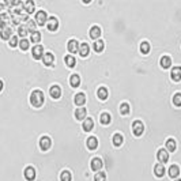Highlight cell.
I'll use <instances>...</instances> for the list:
<instances>
[{
	"mask_svg": "<svg viewBox=\"0 0 181 181\" xmlns=\"http://www.w3.org/2000/svg\"><path fill=\"white\" fill-rule=\"evenodd\" d=\"M29 67H38V63L30 61L15 50H7L4 46H0V76L4 83H11L19 72L25 71Z\"/></svg>",
	"mask_w": 181,
	"mask_h": 181,
	"instance_id": "cell-1",
	"label": "cell"
},
{
	"mask_svg": "<svg viewBox=\"0 0 181 181\" xmlns=\"http://www.w3.org/2000/svg\"><path fill=\"white\" fill-rule=\"evenodd\" d=\"M29 101H30V105L33 108L40 109V108H42L44 104H45V94H44L41 90H38V89H34V90L30 93Z\"/></svg>",
	"mask_w": 181,
	"mask_h": 181,
	"instance_id": "cell-2",
	"label": "cell"
},
{
	"mask_svg": "<svg viewBox=\"0 0 181 181\" xmlns=\"http://www.w3.org/2000/svg\"><path fill=\"white\" fill-rule=\"evenodd\" d=\"M86 148L90 151L91 158H93V151H95L98 148V139L94 135L87 136V139H86Z\"/></svg>",
	"mask_w": 181,
	"mask_h": 181,
	"instance_id": "cell-3",
	"label": "cell"
},
{
	"mask_svg": "<svg viewBox=\"0 0 181 181\" xmlns=\"http://www.w3.org/2000/svg\"><path fill=\"white\" fill-rule=\"evenodd\" d=\"M38 147H40V150L42 152L50 150V147H52V139L49 136H41L40 140H38Z\"/></svg>",
	"mask_w": 181,
	"mask_h": 181,
	"instance_id": "cell-4",
	"label": "cell"
},
{
	"mask_svg": "<svg viewBox=\"0 0 181 181\" xmlns=\"http://www.w3.org/2000/svg\"><path fill=\"white\" fill-rule=\"evenodd\" d=\"M61 98V87L59 85H53L50 86L49 89V100H55V101H59ZM50 102V101H49ZM46 102V104H49Z\"/></svg>",
	"mask_w": 181,
	"mask_h": 181,
	"instance_id": "cell-5",
	"label": "cell"
},
{
	"mask_svg": "<svg viewBox=\"0 0 181 181\" xmlns=\"http://www.w3.org/2000/svg\"><path fill=\"white\" fill-rule=\"evenodd\" d=\"M155 158H157V161L162 165L167 163V162H169V151H167L166 148H159V150L157 151Z\"/></svg>",
	"mask_w": 181,
	"mask_h": 181,
	"instance_id": "cell-6",
	"label": "cell"
},
{
	"mask_svg": "<svg viewBox=\"0 0 181 181\" xmlns=\"http://www.w3.org/2000/svg\"><path fill=\"white\" fill-rule=\"evenodd\" d=\"M46 30L50 31V33H55V31L59 30V19H57L56 17L48 18V21H46Z\"/></svg>",
	"mask_w": 181,
	"mask_h": 181,
	"instance_id": "cell-7",
	"label": "cell"
},
{
	"mask_svg": "<svg viewBox=\"0 0 181 181\" xmlns=\"http://www.w3.org/2000/svg\"><path fill=\"white\" fill-rule=\"evenodd\" d=\"M37 177V171L33 166H26L23 169V179L26 181H34Z\"/></svg>",
	"mask_w": 181,
	"mask_h": 181,
	"instance_id": "cell-8",
	"label": "cell"
},
{
	"mask_svg": "<svg viewBox=\"0 0 181 181\" xmlns=\"http://www.w3.org/2000/svg\"><path fill=\"white\" fill-rule=\"evenodd\" d=\"M93 129H95V123L91 117H86L82 121V131L83 132H91Z\"/></svg>",
	"mask_w": 181,
	"mask_h": 181,
	"instance_id": "cell-9",
	"label": "cell"
},
{
	"mask_svg": "<svg viewBox=\"0 0 181 181\" xmlns=\"http://www.w3.org/2000/svg\"><path fill=\"white\" fill-rule=\"evenodd\" d=\"M101 36H102V30H101V27L98 26V25H93V26L90 27V30H89V37H90L93 41H95V40H98Z\"/></svg>",
	"mask_w": 181,
	"mask_h": 181,
	"instance_id": "cell-10",
	"label": "cell"
},
{
	"mask_svg": "<svg viewBox=\"0 0 181 181\" xmlns=\"http://www.w3.org/2000/svg\"><path fill=\"white\" fill-rule=\"evenodd\" d=\"M44 46L41 45V44H37L36 46H33V49H31V57H33L34 60H40V59H42V56H44Z\"/></svg>",
	"mask_w": 181,
	"mask_h": 181,
	"instance_id": "cell-11",
	"label": "cell"
},
{
	"mask_svg": "<svg viewBox=\"0 0 181 181\" xmlns=\"http://www.w3.org/2000/svg\"><path fill=\"white\" fill-rule=\"evenodd\" d=\"M170 79L176 83L181 82V65H174L170 71Z\"/></svg>",
	"mask_w": 181,
	"mask_h": 181,
	"instance_id": "cell-12",
	"label": "cell"
},
{
	"mask_svg": "<svg viewBox=\"0 0 181 181\" xmlns=\"http://www.w3.org/2000/svg\"><path fill=\"white\" fill-rule=\"evenodd\" d=\"M86 117H87V109L85 106H79L74 112V119L76 121H83Z\"/></svg>",
	"mask_w": 181,
	"mask_h": 181,
	"instance_id": "cell-13",
	"label": "cell"
},
{
	"mask_svg": "<svg viewBox=\"0 0 181 181\" xmlns=\"http://www.w3.org/2000/svg\"><path fill=\"white\" fill-rule=\"evenodd\" d=\"M46 21H48L46 11H44V10H40V11L36 12V23L37 25H40V26H44V25H46Z\"/></svg>",
	"mask_w": 181,
	"mask_h": 181,
	"instance_id": "cell-14",
	"label": "cell"
},
{
	"mask_svg": "<svg viewBox=\"0 0 181 181\" xmlns=\"http://www.w3.org/2000/svg\"><path fill=\"white\" fill-rule=\"evenodd\" d=\"M42 64H44V67H46V68H49V67H52L53 64H55V56H53V53H50V52H44Z\"/></svg>",
	"mask_w": 181,
	"mask_h": 181,
	"instance_id": "cell-15",
	"label": "cell"
},
{
	"mask_svg": "<svg viewBox=\"0 0 181 181\" xmlns=\"http://www.w3.org/2000/svg\"><path fill=\"white\" fill-rule=\"evenodd\" d=\"M104 167V162L102 159H101L100 157H94V158H91V161H90V169L93 170V171H98V170H101Z\"/></svg>",
	"mask_w": 181,
	"mask_h": 181,
	"instance_id": "cell-16",
	"label": "cell"
},
{
	"mask_svg": "<svg viewBox=\"0 0 181 181\" xmlns=\"http://www.w3.org/2000/svg\"><path fill=\"white\" fill-rule=\"evenodd\" d=\"M97 98L101 101V102L106 101L108 98H109V90H108V87H105V86H100V87L97 89Z\"/></svg>",
	"mask_w": 181,
	"mask_h": 181,
	"instance_id": "cell-17",
	"label": "cell"
},
{
	"mask_svg": "<svg viewBox=\"0 0 181 181\" xmlns=\"http://www.w3.org/2000/svg\"><path fill=\"white\" fill-rule=\"evenodd\" d=\"M180 173H181L180 166H179V165H176V163H171L170 166H169V169H167L169 180H170V179H179V177H180Z\"/></svg>",
	"mask_w": 181,
	"mask_h": 181,
	"instance_id": "cell-18",
	"label": "cell"
},
{
	"mask_svg": "<svg viewBox=\"0 0 181 181\" xmlns=\"http://www.w3.org/2000/svg\"><path fill=\"white\" fill-rule=\"evenodd\" d=\"M72 101H74V104L76 106H83L86 104V101H87V98H86V94L82 93V91H79V93H75L74 94V98H72Z\"/></svg>",
	"mask_w": 181,
	"mask_h": 181,
	"instance_id": "cell-19",
	"label": "cell"
},
{
	"mask_svg": "<svg viewBox=\"0 0 181 181\" xmlns=\"http://www.w3.org/2000/svg\"><path fill=\"white\" fill-rule=\"evenodd\" d=\"M78 53L82 59H86L90 55V45L87 42H81L79 44V49H78Z\"/></svg>",
	"mask_w": 181,
	"mask_h": 181,
	"instance_id": "cell-20",
	"label": "cell"
},
{
	"mask_svg": "<svg viewBox=\"0 0 181 181\" xmlns=\"http://www.w3.org/2000/svg\"><path fill=\"white\" fill-rule=\"evenodd\" d=\"M78 49H79L78 40H75V38L68 40V42H67V50H68L71 55H75V53H78Z\"/></svg>",
	"mask_w": 181,
	"mask_h": 181,
	"instance_id": "cell-21",
	"label": "cell"
},
{
	"mask_svg": "<svg viewBox=\"0 0 181 181\" xmlns=\"http://www.w3.org/2000/svg\"><path fill=\"white\" fill-rule=\"evenodd\" d=\"M171 64H173V60H171V57L169 55H163L159 59V65L162 69H169Z\"/></svg>",
	"mask_w": 181,
	"mask_h": 181,
	"instance_id": "cell-22",
	"label": "cell"
},
{
	"mask_svg": "<svg viewBox=\"0 0 181 181\" xmlns=\"http://www.w3.org/2000/svg\"><path fill=\"white\" fill-rule=\"evenodd\" d=\"M68 85H69V89H71V90L72 89H78L79 86H81V76L78 74H72L68 79Z\"/></svg>",
	"mask_w": 181,
	"mask_h": 181,
	"instance_id": "cell-23",
	"label": "cell"
},
{
	"mask_svg": "<svg viewBox=\"0 0 181 181\" xmlns=\"http://www.w3.org/2000/svg\"><path fill=\"white\" fill-rule=\"evenodd\" d=\"M165 173H166V170H165L163 165L159 163V162H157V163L154 165V174H155V177H158V179H163Z\"/></svg>",
	"mask_w": 181,
	"mask_h": 181,
	"instance_id": "cell-24",
	"label": "cell"
},
{
	"mask_svg": "<svg viewBox=\"0 0 181 181\" xmlns=\"http://www.w3.org/2000/svg\"><path fill=\"white\" fill-rule=\"evenodd\" d=\"M23 10L26 14H33L34 11H36V3H34V0H26V2L23 3Z\"/></svg>",
	"mask_w": 181,
	"mask_h": 181,
	"instance_id": "cell-25",
	"label": "cell"
},
{
	"mask_svg": "<svg viewBox=\"0 0 181 181\" xmlns=\"http://www.w3.org/2000/svg\"><path fill=\"white\" fill-rule=\"evenodd\" d=\"M165 148H166L170 154H174V152L177 151V142L174 140V139H167V140L165 142Z\"/></svg>",
	"mask_w": 181,
	"mask_h": 181,
	"instance_id": "cell-26",
	"label": "cell"
},
{
	"mask_svg": "<svg viewBox=\"0 0 181 181\" xmlns=\"http://www.w3.org/2000/svg\"><path fill=\"white\" fill-rule=\"evenodd\" d=\"M104 49H105V41L104 40H95L93 41V50L95 53H101V52H104Z\"/></svg>",
	"mask_w": 181,
	"mask_h": 181,
	"instance_id": "cell-27",
	"label": "cell"
},
{
	"mask_svg": "<svg viewBox=\"0 0 181 181\" xmlns=\"http://www.w3.org/2000/svg\"><path fill=\"white\" fill-rule=\"evenodd\" d=\"M139 50H140V53H142V55H144V56L150 55V52H151L150 42H148V41H143L140 45H139Z\"/></svg>",
	"mask_w": 181,
	"mask_h": 181,
	"instance_id": "cell-28",
	"label": "cell"
},
{
	"mask_svg": "<svg viewBox=\"0 0 181 181\" xmlns=\"http://www.w3.org/2000/svg\"><path fill=\"white\" fill-rule=\"evenodd\" d=\"M64 64L68 67L69 69L75 68V65H76V59L74 57V55H65V56H64Z\"/></svg>",
	"mask_w": 181,
	"mask_h": 181,
	"instance_id": "cell-29",
	"label": "cell"
},
{
	"mask_svg": "<svg viewBox=\"0 0 181 181\" xmlns=\"http://www.w3.org/2000/svg\"><path fill=\"white\" fill-rule=\"evenodd\" d=\"M12 36V29L11 27H4V29H2V31H0V38H2L3 41H7L10 40Z\"/></svg>",
	"mask_w": 181,
	"mask_h": 181,
	"instance_id": "cell-30",
	"label": "cell"
},
{
	"mask_svg": "<svg viewBox=\"0 0 181 181\" xmlns=\"http://www.w3.org/2000/svg\"><path fill=\"white\" fill-rule=\"evenodd\" d=\"M10 18H11V15H8L7 12H3V14L0 15V29L7 27V23L10 22Z\"/></svg>",
	"mask_w": 181,
	"mask_h": 181,
	"instance_id": "cell-31",
	"label": "cell"
},
{
	"mask_svg": "<svg viewBox=\"0 0 181 181\" xmlns=\"http://www.w3.org/2000/svg\"><path fill=\"white\" fill-rule=\"evenodd\" d=\"M41 40H42V36H41V31L36 30L34 33H31L30 36V41L33 44H41Z\"/></svg>",
	"mask_w": 181,
	"mask_h": 181,
	"instance_id": "cell-32",
	"label": "cell"
},
{
	"mask_svg": "<svg viewBox=\"0 0 181 181\" xmlns=\"http://www.w3.org/2000/svg\"><path fill=\"white\" fill-rule=\"evenodd\" d=\"M60 181H72V174L69 170H63L60 173Z\"/></svg>",
	"mask_w": 181,
	"mask_h": 181,
	"instance_id": "cell-33",
	"label": "cell"
},
{
	"mask_svg": "<svg viewBox=\"0 0 181 181\" xmlns=\"http://www.w3.org/2000/svg\"><path fill=\"white\" fill-rule=\"evenodd\" d=\"M26 29H27L29 33H34V31H36V29H37L36 21H31V19H29V21L26 22Z\"/></svg>",
	"mask_w": 181,
	"mask_h": 181,
	"instance_id": "cell-34",
	"label": "cell"
},
{
	"mask_svg": "<svg viewBox=\"0 0 181 181\" xmlns=\"http://www.w3.org/2000/svg\"><path fill=\"white\" fill-rule=\"evenodd\" d=\"M94 181H106V173L102 170L95 171L94 174Z\"/></svg>",
	"mask_w": 181,
	"mask_h": 181,
	"instance_id": "cell-35",
	"label": "cell"
},
{
	"mask_svg": "<svg viewBox=\"0 0 181 181\" xmlns=\"http://www.w3.org/2000/svg\"><path fill=\"white\" fill-rule=\"evenodd\" d=\"M171 102L176 108H181V93H176L171 97Z\"/></svg>",
	"mask_w": 181,
	"mask_h": 181,
	"instance_id": "cell-36",
	"label": "cell"
},
{
	"mask_svg": "<svg viewBox=\"0 0 181 181\" xmlns=\"http://www.w3.org/2000/svg\"><path fill=\"white\" fill-rule=\"evenodd\" d=\"M19 48H21L22 52H26V50L29 49V46H30V42H29V40H26V38H23V40L19 41Z\"/></svg>",
	"mask_w": 181,
	"mask_h": 181,
	"instance_id": "cell-37",
	"label": "cell"
},
{
	"mask_svg": "<svg viewBox=\"0 0 181 181\" xmlns=\"http://www.w3.org/2000/svg\"><path fill=\"white\" fill-rule=\"evenodd\" d=\"M19 44V41H18V36H11V38L8 40V45L11 49H14L15 46H17Z\"/></svg>",
	"mask_w": 181,
	"mask_h": 181,
	"instance_id": "cell-38",
	"label": "cell"
},
{
	"mask_svg": "<svg viewBox=\"0 0 181 181\" xmlns=\"http://www.w3.org/2000/svg\"><path fill=\"white\" fill-rule=\"evenodd\" d=\"M27 33H29V31H27L26 26H19V27H18V36H19V37L25 38V37L27 36Z\"/></svg>",
	"mask_w": 181,
	"mask_h": 181,
	"instance_id": "cell-39",
	"label": "cell"
},
{
	"mask_svg": "<svg viewBox=\"0 0 181 181\" xmlns=\"http://www.w3.org/2000/svg\"><path fill=\"white\" fill-rule=\"evenodd\" d=\"M10 21H11V23L14 25V26H18V25L21 23V17H19V15H11Z\"/></svg>",
	"mask_w": 181,
	"mask_h": 181,
	"instance_id": "cell-40",
	"label": "cell"
},
{
	"mask_svg": "<svg viewBox=\"0 0 181 181\" xmlns=\"http://www.w3.org/2000/svg\"><path fill=\"white\" fill-rule=\"evenodd\" d=\"M17 2H18V0H4V4H6V7H7V8H12Z\"/></svg>",
	"mask_w": 181,
	"mask_h": 181,
	"instance_id": "cell-41",
	"label": "cell"
},
{
	"mask_svg": "<svg viewBox=\"0 0 181 181\" xmlns=\"http://www.w3.org/2000/svg\"><path fill=\"white\" fill-rule=\"evenodd\" d=\"M6 8H7V7H6V4H4V3H0V15H2L3 12L6 11Z\"/></svg>",
	"mask_w": 181,
	"mask_h": 181,
	"instance_id": "cell-42",
	"label": "cell"
},
{
	"mask_svg": "<svg viewBox=\"0 0 181 181\" xmlns=\"http://www.w3.org/2000/svg\"><path fill=\"white\" fill-rule=\"evenodd\" d=\"M3 90H4V82H3L2 79H0V93H2Z\"/></svg>",
	"mask_w": 181,
	"mask_h": 181,
	"instance_id": "cell-43",
	"label": "cell"
},
{
	"mask_svg": "<svg viewBox=\"0 0 181 181\" xmlns=\"http://www.w3.org/2000/svg\"><path fill=\"white\" fill-rule=\"evenodd\" d=\"M91 2H93V0H82V3H83V4H90Z\"/></svg>",
	"mask_w": 181,
	"mask_h": 181,
	"instance_id": "cell-44",
	"label": "cell"
},
{
	"mask_svg": "<svg viewBox=\"0 0 181 181\" xmlns=\"http://www.w3.org/2000/svg\"><path fill=\"white\" fill-rule=\"evenodd\" d=\"M174 181H181V179H174Z\"/></svg>",
	"mask_w": 181,
	"mask_h": 181,
	"instance_id": "cell-45",
	"label": "cell"
}]
</instances>
